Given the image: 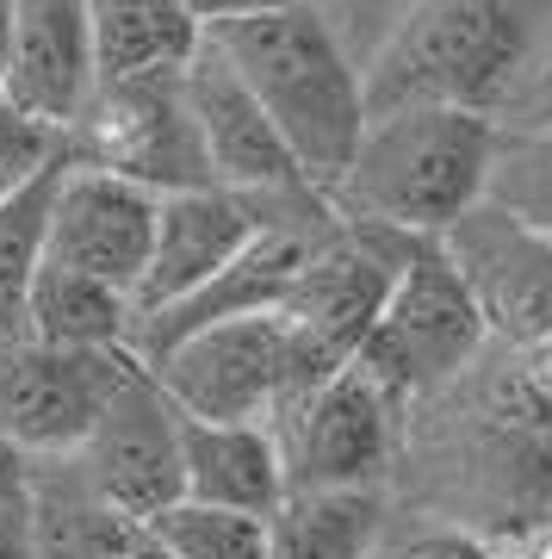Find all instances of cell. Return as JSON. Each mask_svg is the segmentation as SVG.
I'll use <instances>...</instances> for the list:
<instances>
[{
  "label": "cell",
  "instance_id": "cell-1",
  "mask_svg": "<svg viewBox=\"0 0 552 559\" xmlns=\"http://www.w3.org/2000/svg\"><path fill=\"white\" fill-rule=\"evenodd\" d=\"M397 516L447 522L515 554L552 528V399L515 348L484 342L454 380L397 411L385 473Z\"/></svg>",
  "mask_w": 552,
  "mask_h": 559
},
{
  "label": "cell",
  "instance_id": "cell-2",
  "mask_svg": "<svg viewBox=\"0 0 552 559\" xmlns=\"http://www.w3.org/2000/svg\"><path fill=\"white\" fill-rule=\"evenodd\" d=\"M496 124L454 106H379L323 200L336 218L373 224L392 237L434 242L459 212L484 200V162Z\"/></svg>",
  "mask_w": 552,
  "mask_h": 559
},
{
  "label": "cell",
  "instance_id": "cell-3",
  "mask_svg": "<svg viewBox=\"0 0 552 559\" xmlns=\"http://www.w3.org/2000/svg\"><path fill=\"white\" fill-rule=\"evenodd\" d=\"M205 38L249 87V100L274 124L298 175L311 187H329L348 168L367 124V75L336 50V38L316 32L298 7H267L249 20L212 25Z\"/></svg>",
  "mask_w": 552,
  "mask_h": 559
},
{
  "label": "cell",
  "instance_id": "cell-4",
  "mask_svg": "<svg viewBox=\"0 0 552 559\" xmlns=\"http://www.w3.org/2000/svg\"><path fill=\"white\" fill-rule=\"evenodd\" d=\"M547 38L552 0H416L392 44L367 62V112L454 106L496 119Z\"/></svg>",
  "mask_w": 552,
  "mask_h": 559
},
{
  "label": "cell",
  "instance_id": "cell-5",
  "mask_svg": "<svg viewBox=\"0 0 552 559\" xmlns=\"http://www.w3.org/2000/svg\"><path fill=\"white\" fill-rule=\"evenodd\" d=\"M416 237H392L373 224L336 218L323 237L298 255L286 293H279V404L304 399L311 385L341 373L360 355L379 305L392 293L397 267ZM274 423V417H267Z\"/></svg>",
  "mask_w": 552,
  "mask_h": 559
},
{
  "label": "cell",
  "instance_id": "cell-6",
  "mask_svg": "<svg viewBox=\"0 0 552 559\" xmlns=\"http://www.w3.org/2000/svg\"><path fill=\"white\" fill-rule=\"evenodd\" d=\"M62 150H69L75 168H99L112 180H131V187L156 193V200L212 187L180 69L99 81V94L87 100L75 131L62 138Z\"/></svg>",
  "mask_w": 552,
  "mask_h": 559
},
{
  "label": "cell",
  "instance_id": "cell-7",
  "mask_svg": "<svg viewBox=\"0 0 552 559\" xmlns=\"http://www.w3.org/2000/svg\"><path fill=\"white\" fill-rule=\"evenodd\" d=\"M484 342L491 336H484V323H478L459 274L447 267V255L434 242H410V255L397 267L392 293H385L355 360L397 404H410L441 380H454L466 360L484 355Z\"/></svg>",
  "mask_w": 552,
  "mask_h": 559
},
{
  "label": "cell",
  "instance_id": "cell-8",
  "mask_svg": "<svg viewBox=\"0 0 552 559\" xmlns=\"http://www.w3.org/2000/svg\"><path fill=\"white\" fill-rule=\"evenodd\" d=\"M404 404L348 360L341 373L311 385L304 399L274 411V448L286 466V491H385Z\"/></svg>",
  "mask_w": 552,
  "mask_h": 559
},
{
  "label": "cell",
  "instance_id": "cell-9",
  "mask_svg": "<svg viewBox=\"0 0 552 559\" xmlns=\"http://www.w3.org/2000/svg\"><path fill=\"white\" fill-rule=\"evenodd\" d=\"M131 360L137 355L124 348H57L32 336L0 342V448L20 460H69Z\"/></svg>",
  "mask_w": 552,
  "mask_h": 559
},
{
  "label": "cell",
  "instance_id": "cell-10",
  "mask_svg": "<svg viewBox=\"0 0 552 559\" xmlns=\"http://www.w3.org/2000/svg\"><path fill=\"white\" fill-rule=\"evenodd\" d=\"M434 249L459 274V286H466V299H472L478 323L496 348L521 355L540 336H552V237H540L521 218L478 200L472 212H459L434 237Z\"/></svg>",
  "mask_w": 552,
  "mask_h": 559
},
{
  "label": "cell",
  "instance_id": "cell-11",
  "mask_svg": "<svg viewBox=\"0 0 552 559\" xmlns=\"http://www.w3.org/2000/svg\"><path fill=\"white\" fill-rule=\"evenodd\" d=\"M75 466L131 528H149L180 503V411L161 399L143 360H131L112 385L106 411L75 448Z\"/></svg>",
  "mask_w": 552,
  "mask_h": 559
},
{
  "label": "cell",
  "instance_id": "cell-12",
  "mask_svg": "<svg viewBox=\"0 0 552 559\" xmlns=\"http://www.w3.org/2000/svg\"><path fill=\"white\" fill-rule=\"evenodd\" d=\"M149 380L193 423H267L279 399V311L180 336L149 360Z\"/></svg>",
  "mask_w": 552,
  "mask_h": 559
},
{
  "label": "cell",
  "instance_id": "cell-13",
  "mask_svg": "<svg viewBox=\"0 0 552 559\" xmlns=\"http://www.w3.org/2000/svg\"><path fill=\"white\" fill-rule=\"evenodd\" d=\"M149 230H156V193L99 168H75V162L57 168L50 212H44V261L106 280L131 299L143 255H149Z\"/></svg>",
  "mask_w": 552,
  "mask_h": 559
},
{
  "label": "cell",
  "instance_id": "cell-14",
  "mask_svg": "<svg viewBox=\"0 0 552 559\" xmlns=\"http://www.w3.org/2000/svg\"><path fill=\"white\" fill-rule=\"evenodd\" d=\"M94 94H99V57L87 7L81 0H13L0 100L25 119H38L44 131L69 138Z\"/></svg>",
  "mask_w": 552,
  "mask_h": 559
},
{
  "label": "cell",
  "instance_id": "cell-15",
  "mask_svg": "<svg viewBox=\"0 0 552 559\" xmlns=\"http://www.w3.org/2000/svg\"><path fill=\"white\" fill-rule=\"evenodd\" d=\"M180 87H187V112H193L212 187L237 193V200L311 187L298 175V162L286 156V143L274 138V124L261 119V106L249 100V87L230 75V62L217 57L212 38H199V50L180 62Z\"/></svg>",
  "mask_w": 552,
  "mask_h": 559
},
{
  "label": "cell",
  "instance_id": "cell-16",
  "mask_svg": "<svg viewBox=\"0 0 552 559\" xmlns=\"http://www.w3.org/2000/svg\"><path fill=\"white\" fill-rule=\"evenodd\" d=\"M249 237H255V218L224 187H193V193L156 200V230H149V255H143L131 311L137 318H156L168 305L193 299L217 267H230L249 249Z\"/></svg>",
  "mask_w": 552,
  "mask_h": 559
},
{
  "label": "cell",
  "instance_id": "cell-17",
  "mask_svg": "<svg viewBox=\"0 0 552 559\" xmlns=\"http://www.w3.org/2000/svg\"><path fill=\"white\" fill-rule=\"evenodd\" d=\"M286 498L274 429L267 423H193L180 417V503L237 510V516H274Z\"/></svg>",
  "mask_w": 552,
  "mask_h": 559
},
{
  "label": "cell",
  "instance_id": "cell-18",
  "mask_svg": "<svg viewBox=\"0 0 552 559\" xmlns=\"http://www.w3.org/2000/svg\"><path fill=\"white\" fill-rule=\"evenodd\" d=\"M25 516L38 559H131L143 528L112 510L69 460H25Z\"/></svg>",
  "mask_w": 552,
  "mask_h": 559
},
{
  "label": "cell",
  "instance_id": "cell-19",
  "mask_svg": "<svg viewBox=\"0 0 552 559\" xmlns=\"http://www.w3.org/2000/svg\"><path fill=\"white\" fill-rule=\"evenodd\" d=\"M131 299L106 280H87L75 267L44 261L32 267L25 286V336L32 342H57V348H124L131 342ZM131 355V348H124Z\"/></svg>",
  "mask_w": 552,
  "mask_h": 559
},
{
  "label": "cell",
  "instance_id": "cell-20",
  "mask_svg": "<svg viewBox=\"0 0 552 559\" xmlns=\"http://www.w3.org/2000/svg\"><path fill=\"white\" fill-rule=\"evenodd\" d=\"M385 516V491H286L267 516V559H367Z\"/></svg>",
  "mask_w": 552,
  "mask_h": 559
},
{
  "label": "cell",
  "instance_id": "cell-21",
  "mask_svg": "<svg viewBox=\"0 0 552 559\" xmlns=\"http://www.w3.org/2000/svg\"><path fill=\"white\" fill-rule=\"evenodd\" d=\"M81 7H87V25H94L99 81L180 69L205 38L180 0H81Z\"/></svg>",
  "mask_w": 552,
  "mask_h": 559
},
{
  "label": "cell",
  "instance_id": "cell-22",
  "mask_svg": "<svg viewBox=\"0 0 552 559\" xmlns=\"http://www.w3.org/2000/svg\"><path fill=\"white\" fill-rule=\"evenodd\" d=\"M57 168L32 175L25 187H13V193L0 200V342L25 336V286H32V267H38V255H44V212H50Z\"/></svg>",
  "mask_w": 552,
  "mask_h": 559
},
{
  "label": "cell",
  "instance_id": "cell-23",
  "mask_svg": "<svg viewBox=\"0 0 552 559\" xmlns=\"http://www.w3.org/2000/svg\"><path fill=\"white\" fill-rule=\"evenodd\" d=\"M484 205L552 237V131H496L484 162Z\"/></svg>",
  "mask_w": 552,
  "mask_h": 559
},
{
  "label": "cell",
  "instance_id": "cell-24",
  "mask_svg": "<svg viewBox=\"0 0 552 559\" xmlns=\"http://www.w3.org/2000/svg\"><path fill=\"white\" fill-rule=\"evenodd\" d=\"M143 535L168 559H267V522L237 516V510H205V503L161 510Z\"/></svg>",
  "mask_w": 552,
  "mask_h": 559
},
{
  "label": "cell",
  "instance_id": "cell-25",
  "mask_svg": "<svg viewBox=\"0 0 552 559\" xmlns=\"http://www.w3.org/2000/svg\"><path fill=\"white\" fill-rule=\"evenodd\" d=\"M286 7H298L316 32H329L341 57L367 75V62L392 44V32L410 20L416 0H286Z\"/></svg>",
  "mask_w": 552,
  "mask_h": 559
},
{
  "label": "cell",
  "instance_id": "cell-26",
  "mask_svg": "<svg viewBox=\"0 0 552 559\" xmlns=\"http://www.w3.org/2000/svg\"><path fill=\"white\" fill-rule=\"evenodd\" d=\"M367 559H509V554H503V547H491V540L466 535V528L422 522V516H397V510H392Z\"/></svg>",
  "mask_w": 552,
  "mask_h": 559
},
{
  "label": "cell",
  "instance_id": "cell-27",
  "mask_svg": "<svg viewBox=\"0 0 552 559\" xmlns=\"http://www.w3.org/2000/svg\"><path fill=\"white\" fill-rule=\"evenodd\" d=\"M62 156H69V150H62L57 131H44L38 119H25V112H13V106L0 100V175L32 180V175H44V168H57Z\"/></svg>",
  "mask_w": 552,
  "mask_h": 559
},
{
  "label": "cell",
  "instance_id": "cell-28",
  "mask_svg": "<svg viewBox=\"0 0 552 559\" xmlns=\"http://www.w3.org/2000/svg\"><path fill=\"white\" fill-rule=\"evenodd\" d=\"M496 131H552V38L540 44V57L521 69L509 87V100L496 106Z\"/></svg>",
  "mask_w": 552,
  "mask_h": 559
},
{
  "label": "cell",
  "instance_id": "cell-29",
  "mask_svg": "<svg viewBox=\"0 0 552 559\" xmlns=\"http://www.w3.org/2000/svg\"><path fill=\"white\" fill-rule=\"evenodd\" d=\"M0 559H38V547H32V516H25V498H0Z\"/></svg>",
  "mask_w": 552,
  "mask_h": 559
},
{
  "label": "cell",
  "instance_id": "cell-30",
  "mask_svg": "<svg viewBox=\"0 0 552 559\" xmlns=\"http://www.w3.org/2000/svg\"><path fill=\"white\" fill-rule=\"evenodd\" d=\"M187 13H193L199 32H212V25H230V20H249V13H267V7H286V0H180Z\"/></svg>",
  "mask_w": 552,
  "mask_h": 559
},
{
  "label": "cell",
  "instance_id": "cell-31",
  "mask_svg": "<svg viewBox=\"0 0 552 559\" xmlns=\"http://www.w3.org/2000/svg\"><path fill=\"white\" fill-rule=\"evenodd\" d=\"M521 360H528V373H533V385L552 399V336H540L533 348H521Z\"/></svg>",
  "mask_w": 552,
  "mask_h": 559
},
{
  "label": "cell",
  "instance_id": "cell-32",
  "mask_svg": "<svg viewBox=\"0 0 552 559\" xmlns=\"http://www.w3.org/2000/svg\"><path fill=\"white\" fill-rule=\"evenodd\" d=\"M0 498H25V460L0 448Z\"/></svg>",
  "mask_w": 552,
  "mask_h": 559
},
{
  "label": "cell",
  "instance_id": "cell-33",
  "mask_svg": "<svg viewBox=\"0 0 552 559\" xmlns=\"http://www.w3.org/2000/svg\"><path fill=\"white\" fill-rule=\"evenodd\" d=\"M7 32H13V0H0V69H7Z\"/></svg>",
  "mask_w": 552,
  "mask_h": 559
},
{
  "label": "cell",
  "instance_id": "cell-34",
  "mask_svg": "<svg viewBox=\"0 0 552 559\" xmlns=\"http://www.w3.org/2000/svg\"><path fill=\"white\" fill-rule=\"evenodd\" d=\"M131 559H168V554H161V547H156L149 535H137V547H131Z\"/></svg>",
  "mask_w": 552,
  "mask_h": 559
},
{
  "label": "cell",
  "instance_id": "cell-35",
  "mask_svg": "<svg viewBox=\"0 0 552 559\" xmlns=\"http://www.w3.org/2000/svg\"><path fill=\"white\" fill-rule=\"evenodd\" d=\"M13 187H25V180H7V175H0V200H7V193H13Z\"/></svg>",
  "mask_w": 552,
  "mask_h": 559
},
{
  "label": "cell",
  "instance_id": "cell-36",
  "mask_svg": "<svg viewBox=\"0 0 552 559\" xmlns=\"http://www.w3.org/2000/svg\"><path fill=\"white\" fill-rule=\"evenodd\" d=\"M509 559H515V554H509Z\"/></svg>",
  "mask_w": 552,
  "mask_h": 559
}]
</instances>
